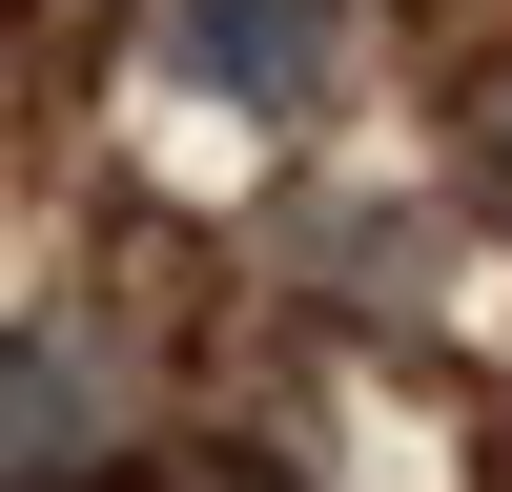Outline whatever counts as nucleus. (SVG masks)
I'll return each mask as SVG.
<instances>
[{
	"label": "nucleus",
	"instance_id": "1",
	"mask_svg": "<svg viewBox=\"0 0 512 492\" xmlns=\"http://www.w3.org/2000/svg\"><path fill=\"white\" fill-rule=\"evenodd\" d=\"M185 62L205 82H226V103H308V82H328V0H185Z\"/></svg>",
	"mask_w": 512,
	"mask_h": 492
},
{
	"label": "nucleus",
	"instance_id": "2",
	"mask_svg": "<svg viewBox=\"0 0 512 492\" xmlns=\"http://www.w3.org/2000/svg\"><path fill=\"white\" fill-rule=\"evenodd\" d=\"M103 451V369L82 349H0V472H82Z\"/></svg>",
	"mask_w": 512,
	"mask_h": 492
}]
</instances>
